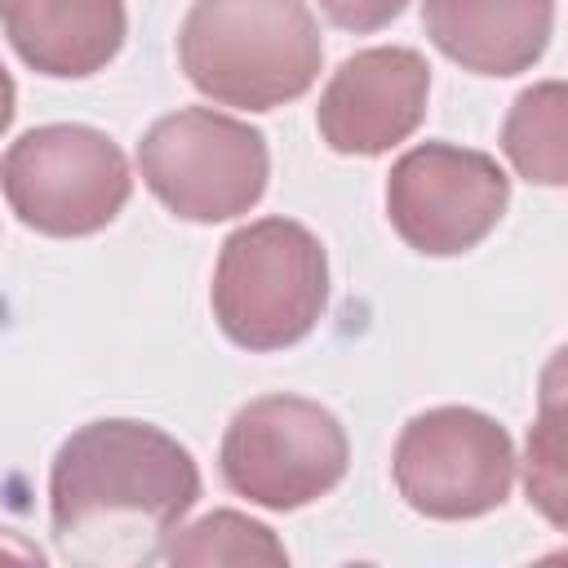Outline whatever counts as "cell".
<instances>
[{
    "label": "cell",
    "instance_id": "cell-1",
    "mask_svg": "<svg viewBox=\"0 0 568 568\" xmlns=\"http://www.w3.org/2000/svg\"><path fill=\"white\" fill-rule=\"evenodd\" d=\"M200 501L195 457L160 426L102 417L62 439L49 470V515L62 555L80 564H151Z\"/></svg>",
    "mask_w": 568,
    "mask_h": 568
},
{
    "label": "cell",
    "instance_id": "cell-2",
    "mask_svg": "<svg viewBox=\"0 0 568 568\" xmlns=\"http://www.w3.org/2000/svg\"><path fill=\"white\" fill-rule=\"evenodd\" d=\"M178 62L217 106L275 111L320 80L324 40L306 0H195Z\"/></svg>",
    "mask_w": 568,
    "mask_h": 568
},
{
    "label": "cell",
    "instance_id": "cell-3",
    "mask_svg": "<svg viewBox=\"0 0 568 568\" xmlns=\"http://www.w3.org/2000/svg\"><path fill=\"white\" fill-rule=\"evenodd\" d=\"M209 302L235 346H297L328 306V253L302 222L257 217L222 240Z\"/></svg>",
    "mask_w": 568,
    "mask_h": 568
},
{
    "label": "cell",
    "instance_id": "cell-4",
    "mask_svg": "<svg viewBox=\"0 0 568 568\" xmlns=\"http://www.w3.org/2000/svg\"><path fill=\"white\" fill-rule=\"evenodd\" d=\"M146 191L182 222H226L266 195V138L213 106H182L160 115L138 142Z\"/></svg>",
    "mask_w": 568,
    "mask_h": 568
},
{
    "label": "cell",
    "instance_id": "cell-5",
    "mask_svg": "<svg viewBox=\"0 0 568 568\" xmlns=\"http://www.w3.org/2000/svg\"><path fill=\"white\" fill-rule=\"evenodd\" d=\"M0 191L22 226L80 240L98 235L129 204L133 178L124 151L93 124H40L9 142Z\"/></svg>",
    "mask_w": 568,
    "mask_h": 568
},
{
    "label": "cell",
    "instance_id": "cell-6",
    "mask_svg": "<svg viewBox=\"0 0 568 568\" xmlns=\"http://www.w3.org/2000/svg\"><path fill=\"white\" fill-rule=\"evenodd\" d=\"M217 466L235 497L262 510H302L346 479L351 444L324 404L262 395L231 417Z\"/></svg>",
    "mask_w": 568,
    "mask_h": 568
},
{
    "label": "cell",
    "instance_id": "cell-7",
    "mask_svg": "<svg viewBox=\"0 0 568 568\" xmlns=\"http://www.w3.org/2000/svg\"><path fill=\"white\" fill-rule=\"evenodd\" d=\"M390 475L399 497L426 519H479L510 497L515 444L506 426L466 404H439L404 422Z\"/></svg>",
    "mask_w": 568,
    "mask_h": 568
},
{
    "label": "cell",
    "instance_id": "cell-8",
    "mask_svg": "<svg viewBox=\"0 0 568 568\" xmlns=\"http://www.w3.org/2000/svg\"><path fill=\"white\" fill-rule=\"evenodd\" d=\"M510 204V178L488 151L417 142L390 164L386 217L422 257H457L493 235Z\"/></svg>",
    "mask_w": 568,
    "mask_h": 568
},
{
    "label": "cell",
    "instance_id": "cell-9",
    "mask_svg": "<svg viewBox=\"0 0 568 568\" xmlns=\"http://www.w3.org/2000/svg\"><path fill=\"white\" fill-rule=\"evenodd\" d=\"M430 67L408 44L351 53L320 93L315 124L337 155H386L426 120Z\"/></svg>",
    "mask_w": 568,
    "mask_h": 568
},
{
    "label": "cell",
    "instance_id": "cell-10",
    "mask_svg": "<svg viewBox=\"0 0 568 568\" xmlns=\"http://www.w3.org/2000/svg\"><path fill=\"white\" fill-rule=\"evenodd\" d=\"M430 44L475 75L528 71L555 31V0H422Z\"/></svg>",
    "mask_w": 568,
    "mask_h": 568
},
{
    "label": "cell",
    "instance_id": "cell-11",
    "mask_svg": "<svg viewBox=\"0 0 568 568\" xmlns=\"http://www.w3.org/2000/svg\"><path fill=\"white\" fill-rule=\"evenodd\" d=\"M0 18L13 53L53 80L102 71L129 36L124 0H9Z\"/></svg>",
    "mask_w": 568,
    "mask_h": 568
},
{
    "label": "cell",
    "instance_id": "cell-12",
    "mask_svg": "<svg viewBox=\"0 0 568 568\" xmlns=\"http://www.w3.org/2000/svg\"><path fill=\"white\" fill-rule=\"evenodd\" d=\"M564 115H568L564 80H541L510 102L506 124H501V151L519 178H528L537 186L568 182V142H564L568 120Z\"/></svg>",
    "mask_w": 568,
    "mask_h": 568
},
{
    "label": "cell",
    "instance_id": "cell-13",
    "mask_svg": "<svg viewBox=\"0 0 568 568\" xmlns=\"http://www.w3.org/2000/svg\"><path fill=\"white\" fill-rule=\"evenodd\" d=\"M160 559L164 564H288V550L266 524L240 510H209L191 528H178L160 546Z\"/></svg>",
    "mask_w": 568,
    "mask_h": 568
},
{
    "label": "cell",
    "instance_id": "cell-14",
    "mask_svg": "<svg viewBox=\"0 0 568 568\" xmlns=\"http://www.w3.org/2000/svg\"><path fill=\"white\" fill-rule=\"evenodd\" d=\"M564 444H559V404L555 395H546L541 404V422L528 430V501H537L546 510L550 524H564V506H559V493H564Z\"/></svg>",
    "mask_w": 568,
    "mask_h": 568
},
{
    "label": "cell",
    "instance_id": "cell-15",
    "mask_svg": "<svg viewBox=\"0 0 568 568\" xmlns=\"http://www.w3.org/2000/svg\"><path fill=\"white\" fill-rule=\"evenodd\" d=\"M408 0H320L324 18L342 31H355V36H368V31H382L390 27L399 13H404Z\"/></svg>",
    "mask_w": 568,
    "mask_h": 568
},
{
    "label": "cell",
    "instance_id": "cell-16",
    "mask_svg": "<svg viewBox=\"0 0 568 568\" xmlns=\"http://www.w3.org/2000/svg\"><path fill=\"white\" fill-rule=\"evenodd\" d=\"M13 111H18V89H13V75L4 71V62H0V138L9 133Z\"/></svg>",
    "mask_w": 568,
    "mask_h": 568
},
{
    "label": "cell",
    "instance_id": "cell-17",
    "mask_svg": "<svg viewBox=\"0 0 568 568\" xmlns=\"http://www.w3.org/2000/svg\"><path fill=\"white\" fill-rule=\"evenodd\" d=\"M4 4H9V0H0V9H4Z\"/></svg>",
    "mask_w": 568,
    "mask_h": 568
}]
</instances>
